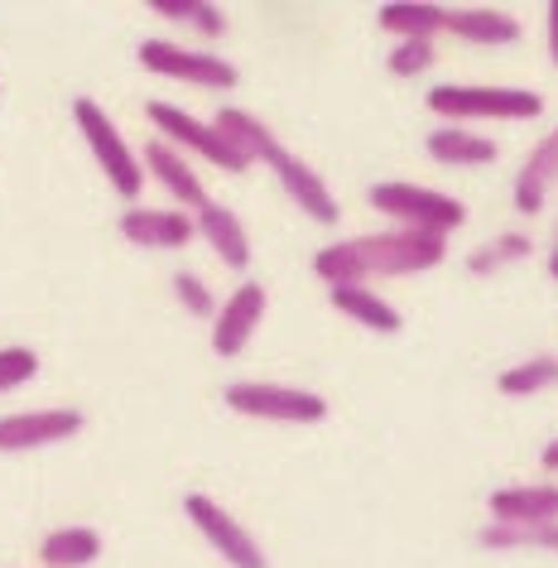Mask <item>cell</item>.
Here are the masks:
<instances>
[{"instance_id":"cell-25","label":"cell","mask_w":558,"mask_h":568,"mask_svg":"<svg viewBox=\"0 0 558 568\" xmlns=\"http://www.w3.org/2000/svg\"><path fill=\"white\" fill-rule=\"evenodd\" d=\"M150 10H154V16H164V20L193 24V30L207 34V39L226 34V16L217 6H207V0H150Z\"/></svg>"},{"instance_id":"cell-5","label":"cell","mask_w":558,"mask_h":568,"mask_svg":"<svg viewBox=\"0 0 558 568\" xmlns=\"http://www.w3.org/2000/svg\"><path fill=\"white\" fill-rule=\"evenodd\" d=\"M226 409L251 419H275V424H318L327 415V400L298 386H275V381H236L226 386Z\"/></svg>"},{"instance_id":"cell-24","label":"cell","mask_w":558,"mask_h":568,"mask_svg":"<svg viewBox=\"0 0 558 568\" xmlns=\"http://www.w3.org/2000/svg\"><path fill=\"white\" fill-rule=\"evenodd\" d=\"M496 386H500V395H510V400L539 395V390L558 386V362H554V357H529V362H520V366H506V372L496 376Z\"/></svg>"},{"instance_id":"cell-4","label":"cell","mask_w":558,"mask_h":568,"mask_svg":"<svg viewBox=\"0 0 558 568\" xmlns=\"http://www.w3.org/2000/svg\"><path fill=\"white\" fill-rule=\"evenodd\" d=\"M371 207L385 212L390 222H399L405 232H438L448 236L453 226L467 222V207L457 197L438 193V189H419V183H399V179H385L371 189Z\"/></svg>"},{"instance_id":"cell-2","label":"cell","mask_w":558,"mask_h":568,"mask_svg":"<svg viewBox=\"0 0 558 568\" xmlns=\"http://www.w3.org/2000/svg\"><path fill=\"white\" fill-rule=\"evenodd\" d=\"M424 106L443 121H535L544 111L539 92L525 88H467V82H443L424 97Z\"/></svg>"},{"instance_id":"cell-23","label":"cell","mask_w":558,"mask_h":568,"mask_svg":"<svg viewBox=\"0 0 558 568\" xmlns=\"http://www.w3.org/2000/svg\"><path fill=\"white\" fill-rule=\"evenodd\" d=\"M481 549H558V525H481Z\"/></svg>"},{"instance_id":"cell-9","label":"cell","mask_w":558,"mask_h":568,"mask_svg":"<svg viewBox=\"0 0 558 568\" xmlns=\"http://www.w3.org/2000/svg\"><path fill=\"white\" fill-rule=\"evenodd\" d=\"M88 415L73 405L59 409H24V415H6L0 419V453H30V448H49L63 438H78Z\"/></svg>"},{"instance_id":"cell-6","label":"cell","mask_w":558,"mask_h":568,"mask_svg":"<svg viewBox=\"0 0 558 568\" xmlns=\"http://www.w3.org/2000/svg\"><path fill=\"white\" fill-rule=\"evenodd\" d=\"M183 516H189L197 530H203V539L212 545V554H222V559L232 564V568H270L261 539H255L236 516H226V510L212 501V496H203V491L183 496Z\"/></svg>"},{"instance_id":"cell-20","label":"cell","mask_w":558,"mask_h":568,"mask_svg":"<svg viewBox=\"0 0 558 568\" xmlns=\"http://www.w3.org/2000/svg\"><path fill=\"white\" fill-rule=\"evenodd\" d=\"M97 554H102V535L92 525H63V530L44 535V545H39L44 568H88Z\"/></svg>"},{"instance_id":"cell-3","label":"cell","mask_w":558,"mask_h":568,"mask_svg":"<svg viewBox=\"0 0 558 568\" xmlns=\"http://www.w3.org/2000/svg\"><path fill=\"white\" fill-rule=\"evenodd\" d=\"M73 121H78L82 140H88V150L97 154V169L111 179V189H116L125 203H135L140 189H145V164H140L135 150L125 145V135L116 131V121H111L106 111L92 102V97H78V102H73Z\"/></svg>"},{"instance_id":"cell-17","label":"cell","mask_w":558,"mask_h":568,"mask_svg":"<svg viewBox=\"0 0 558 568\" xmlns=\"http://www.w3.org/2000/svg\"><path fill=\"white\" fill-rule=\"evenodd\" d=\"M424 150L434 154L438 164H453V169H471V164H491L496 160V140H486L477 131H457V125L428 131Z\"/></svg>"},{"instance_id":"cell-19","label":"cell","mask_w":558,"mask_h":568,"mask_svg":"<svg viewBox=\"0 0 558 568\" xmlns=\"http://www.w3.org/2000/svg\"><path fill=\"white\" fill-rule=\"evenodd\" d=\"M333 308H342L352 323H362V328H371V333H399L405 328L399 308L385 304L381 294H371L366 284H342V290H333Z\"/></svg>"},{"instance_id":"cell-28","label":"cell","mask_w":558,"mask_h":568,"mask_svg":"<svg viewBox=\"0 0 558 568\" xmlns=\"http://www.w3.org/2000/svg\"><path fill=\"white\" fill-rule=\"evenodd\" d=\"M385 68H390L395 78H419L434 68V39H405L390 59H385Z\"/></svg>"},{"instance_id":"cell-18","label":"cell","mask_w":558,"mask_h":568,"mask_svg":"<svg viewBox=\"0 0 558 568\" xmlns=\"http://www.w3.org/2000/svg\"><path fill=\"white\" fill-rule=\"evenodd\" d=\"M443 30L467 39V44H515L520 39V24L506 10H448Z\"/></svg>"},{"instance_id":"cell-11","label":"cell","mask_w":558,"mask_h":568,"mask_svg":"<svg viewBox=\"0 0 558 568\" xmlns=\"http://www.w3.org/2000/svg\"><path fill=\"white\" fill-rule=\"evenodd\" d=\"M116 226L125 241H135V246H145V251H179L197 236V222L179 207L174 212L169 207H125Z\"/></svg>"},{"instance_id":"cell-29","label":"cell","mask_w":558,"mask_h":568,"mask_svg":"<svg viewBox=\"0 0 558 568\" xmlns=\"http://www.w3.org/2000/svg\"><path fill=\"white\" fill-rule=\"evenodd\" d=\"M174 300L189 308L193 318H217V308H212V290L193 275V270H179V275H174Z\"/></svg>"},{"instance_id":"cell-13","label":"cell","mask_w":558,"mask_h":568,"mask_svg":"<svg viewBox=\"0 0 558 568\" xmlns=\"http://www.w3.org/2000/svg\"><path fill=\"white\" fill-rule=\"evenodd\" d=\"M193 222H197V236L217 251V261L226 270H246L251 265V236H246V226H241V217L232 207L207 203V207H197Z\"/></svg>"},{"instance_id":"cell-21","label":"cell","mask_w":558,"mask_h":568,"mask_svg":"<svg viewBox=\"0 0 558 568\" xmlns=\"http://www.w3.org/2000/svg\"><path fill=\"white\" fill-rule=\"evenodd\" d=\"M212 125H217V131H222L226 140H232V145H236L241 154H246L251 164H255V160H270V154L280 150L275 131H270L265 121H255L251 111H241V106H226V111H217V121H212Z\"/></svg>"},{"instance_id":"cell-30","label":"cell","mask_w":558,"mask_h":568,"mask_svg":"<svg viewBox=\"0 0 558 568\" xmlns=\"http://www.w3.org/2000/svg\"><path fill=\"white\" fill-rule=\"evenodd\" d=\"M544 16H549V59L558 68V0H549V10H544Z\"/></svg>"},{"instance_id":"cell-15","label":"cell","mask_w":558,"mask_h":568,"mask_svg":"<svg viewBox=\"0 0 558 568\" xmlns=\"http://www.w3.org/2000/svg\"><path fill=\"white\" fill-rule=\"evenodd\" d=\"M140 164L150 169L154 179L164 183L169 193H174V203H183V207H207V189H203V179L189 169V160L169 145V140H150L145 145V154H140Z\"/></svg>"},{"instance_id":"cell-10","label":"cell","mask_w":558,"mask_h":568,"mask_svg":"<svg viewBox=\"0 0 558 568\" xmlns=\"http://www.w3.org/2000/svg\"><path fill=\"white\" fill-rule=\"evenodd\" d=\"M270 169H275V179H280V189L294 197V207H304L313 222H323V226H333L337 217H342V207H337V197L327 193V183L318 179V169H308L298 154H290V150H275L265 160Z\"/></svg>"},{"instance_id":"cell-22","label":"cell","mask_w":558,"mask_h":568,"mask_svg":"<svg viewBox=\"0 0 558 568\" xmlns=\"http://www.w3.org/2000/svg\"><path fill=\"white\" fill-rule=\"evenodd\" d=\"M443 20H448L443 6H414V0H390V6H381V30L399 34V44H405V39H434L443 30Z\"/></svg>"},{"instance_id":"cell-7","label":"cell","mask_w":558,"mask_h":568,"mask_svg":"<svg viewBox=\"0 0 558 568\" xmlns=\"http://www.w3.org/2000/svg\"><path fill=\"white\" fill-rule=\"evenodd\" d=\"M135 59H140V68H150V73H160V78H179V82H193V88L232 92L236 82H241V73L222 59V53L179 49V44H169V39H145Z\"/></svg>"},{"instance_id":"cell-16","label":"cell","mask_w":558,"mask_h":568,"mask_svg":"<svg viewBox=\"0 0 558 568\" xmlns=\"http://www.w3.org/2000/svg\"><path fill=\"white\" fill-rule=\"evenodd\" d=\"M554 183H558V131H549L535 150L525 154L520 174H515V207H520V212H539L544 203H549Z\"/></svg>"},{"instance_id":"cell-12","label":"cell","mask_w":558,"mask_h":568,"mask_svg":"<svg viewBox=\"0 0 558 568\" xmlns=\"http://www.w3.org/2000/svg\"><path fill=\"white\" fill-rule=\"evenodd\" d=\"M265 318V284H241V290L217 308V318H212V352L217 357H236V352H246L251 333L261 328Z\"/></svg>"},{"instance_id":"cell-27","label":"cell","mask_w":558,"mask_h":568,"mask_svg":"<svg viewBox=\"0 0 558 568\" xmlns=\"http://www.w3.org/2000/svg\"><path fill=\"white\" fill-rule=\"evenodd\" d=\"M39 372V352L34 347H0V395L20 390L24 381H34Z\"/></svg>"},{"instance_id":"cell-8","label":"cell","mask_w":558,"mask_h":568,"mask_svg":"<svg viewBox=\"0 0 558 568\" xmlns=\"http://www.w3.org/2000/svg\"><path fill=\"white\" fill-rule=\"evenodd\" d=\"M145 111H150L154 131H164V140H174V150L183 145V150L203 154V160H212L217 169H226V174H241V169H251V160L217 131V125L189 116L183 106H174V102H150Z\"/></svg>"},{"instance_id":"cell-31","label":"cell","mask_w":558,"mask_h":568,"mask_svg":"<svg viewBox=\"0 0 558 568\" xmlns=\"http://www.w3.org/2000/svg\"><path fill=\"white\" fill-rule=\"evenodd\" d=\"M539 463H544V473H558V438H554V444L539 453Z\"/></svg>"},{"instance_id":"cell-14","label":"cell","mask_w":558,"mask_h":568,"mask_svg":"<svg viewBox=\"0 0 558 568\" xmlns=\"http://www.w3.org/2000/svg\"><path fill=\"white\" fill-rule=\"evenodd\" d=\"M491 520L558 525V487H549V481H535V487H500V491H491Z\"/></svg>"},{"instance_id":"cell-1","label":"cell","mask_w":558,"mask_h":568,"mask_svg":"<svg viewBox=\"0 0 558 568\" xmlns=\"http://www.w3.org/2000/svg\"><path fill=\"white\" fill-rule=\"evenodd\" d=\"M443 255H448V236L438 232H376V236H352L337 241V246H323L313 255V275L323 284H366L376 275H419V270H434Z\"/></svg>"},{"instance_id":"cell-26","label":"cell","mask_w":558,"mask_h":568,"mask_svg":"<svg viewBox=\"0 0 558 568\" xmlns=\"http://www.w3.org/2000/svg\"><path fill=\"white\" fill-rule=\"evenodd\" d=\"M529 251H535V246H529V236H520V232H506V236H496L491 246L471 251V255H467V270H471V275H496L500 265L525 261Z\"/></svg>"},{"instance_id":"cell-32","label":"cell","mask_w":558,"mask_h":568,"mask_svg":"<svg viewBox=\"0 0 558 568\" xmlns=\"http://www.w3.org/2000/svg\"><path fill=\"white\" fill-rule=\"evenodd\" d=\"M549 275L558 280V226H554V246H549Z\"/></svg>"}]
</instances>
